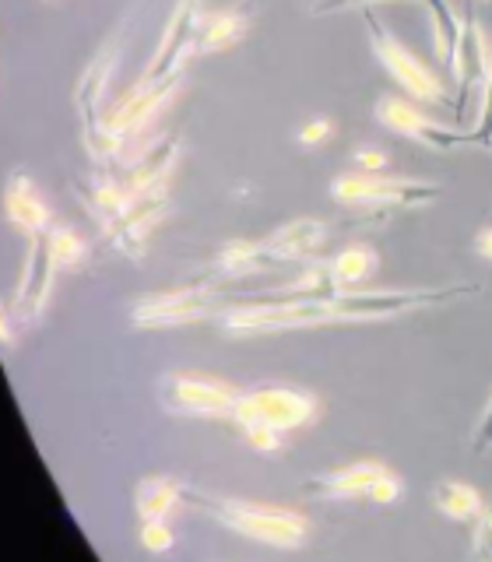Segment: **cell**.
<instances>
[{"label":"cell","instance_id":"30","mask_svg":"<svg viewBox=\"0 0 492 562\" xmlns=\"http://www.w3.org/2000/svg\"><path fill=\"white\" fill-rule=\"evenodd\" d=\"M474 246H479V254L485 257V260H492V228H485V233L474 239Z\"/></svg>","mask_w":492,"mask_h":562},{"label":"cell","instance_id":"1","mask_svg":"<svg viewBox=\"0 0 492 562\" xmlns=\"http://www.w3.org/2000/svg\"><path fill=\"white\" fill-rule=\"evenodd\" d=\"M479 285H426V289H398V292H366L338 289L321 299H292V303H239L225 313V334L233 338H257V334L303 330L327 324H359L383 321L415 310H439L454 299L474 295Z\"/></svg>","mask_w":492,"mask_h":562},{"label":"cell","instance_id":"25","mask_svg":"<svg viewBox=\"0 0 492 562\" xmlns=\"http://www.w3.org/2000/svg\"><path fill=\"white\" fill-rule=\"evenodd\" d=\"M474 552L492 555V506H485L482 517L474 520Z\"/></svg>","mask_w":492,"mask_h":562},{"label":"cell","instance_id":"14","mask_svg":"<svg viewBox=\"0 0 492 562\" xmlns=\"http://www.w3.org/2000/svg\"><path fill=\"white\" fill-rule=\"evenodd\" d=\"M60 263L53 260V250L46 236H35L29 239V260H25V274H22V285H18V316L29 324L35 321L43 310H46V299L53 292V281H57Z\"/></svg>","mask_w":492,"mask_h":562},{"label":"cell","instance_id":"20","mask_svg":"<svg viewBox=\"0 0 492 562\" xmlns=\"http://www.w3.org/2000/svg\"><path fill=\"white\" fill-rule=\"evenodd\" d=\"M377 263L380 260L373 254V246L351 243V246H345V250L327 263V268H331V278H334V285H338V289H359V285H366V281L377 274Z\"/></svg>","mask_w":492,"mask_h":562},{"label":"cell","instance_id":"9","mask_svg":"<svg viewBox=\"0 0 492 562\" xmlns=\"http://www.w3.org/2000/svg\"><path fill=\"white\" fill-rule=\"evenodd\" d=\"M377 120L383 123L387 131H394L401 137L415 140L422 148H433V151H454V148H465L474 145L471 131L465 127H447V123H436L418 105L404 102L398 95H380L377 99Z\"/></svg>","mask_w":492,"mask_h":562},{"label":"cell","instance_id":"8","mask_svg":"<svg viewBox=\"0 0 492 562\" xmlns=\"http://www.w3.org/2000/svg\"><path fill=\"white\" fill-rule=\"evenodd\" d=\"M474 0H465V18H461V43L454 53V75H457V102L454 110L461 120L479 116L485 78H489V46L482 25L474 22Z\"/></svg>","mask_w":492,"mask_h":562},{"label":"cell","instance_id":"13","mask_svg":"<svg viewBox=\"0 0 492 562\" xmlns=\"http://www.w3.org/2000/svg\"><path fill=\"white\" fill-rule=\"evenodd\" d=\"M324 243H327V228H324V222H316V218H295L289 225H281L268 239H260L264 271L281 268V263L310 260L313 254H321Z\"/></svg>","mask_w":492,"mask_h":562},{"label":"cell","instance_id":"3","mask_svg":"<svg viewBox=\"0 0 492 562\" xmlns=\"http://www.w3.org/2000/svg\"><path fill=\"white\" fill-rule=\"evenodd\" d=\"M316 418L313 394L292 391V386H257L250 394H239L233 422L250 439L254 450L275 453L281 447V436L310 426Z\"/></svg>","mask_w":492,"mask_h":562},{"label":"cell","instance_id":"19","mask_svg":"<svg viewBox=\"0 0 492 562\" xmlns=\"http://www.w3.org/2000/svg\"><path fill=\"white\" fill-rule=\"evenodd\" d=\"M433 503H436L439 514L457 520V524H474L485 509L479 488H471L468 482H454V479L433 485Z\"/></svg>","mask_w":492,"mask_h":562},{"label":"cell","instance_id":"11","mask_svg":"<svg viewBox=\"0 0 492 562\" xmlns=\"http://www.w3.org/2000/svg\"><path fill=\"white\" fill-rule=\"evenodd\" d=\"M166 408L176 415H193V418H233L239 391L228 383L208 380V376H183L176 373L163 386Z\"/></svg>","mask_w":492,"mask_h":562},{"label":"cell","instance_id":"4","mask_svg":"<svg viewBox=\"0 0 492 562\" xmlns=\"http://www.w3.org/2000/svg\"><path fill=\"white\" fill-rule=\"evenodd\" d=\"M236 299L228 295L225 281H190L183 289L145 295L131 313V324L141 330H166V327H183L215 316L222 310H233Z\"/></svg>","mask_w":492,"mask_h":562},{"label":"cell","instance_id":"15","mask_svg":"<svg viewBox=\"0 0 492 562\" xmlns=\"http://www.w3.org/2000/svg\"><path fill=\"white\" fill-rule=\"evenodd\" d=\"M4 211H8V222L18 228L22 236L35 239V236H46L49 233V207L40 198V190L32 187L29 176L14 172L11 183H8V198H4Z\"/></svg>","mask_w":492,"mask_h":562},{"label":"cell","instance_id":"24","mask_svg":"<svg viewBox=\"0 0 492 562\" xmlns=\"http://www.w3.org/2000/svg\"><path fill=\"white\" fill-rule=\"evenodd\" d=\"M137 541L145 552H169L172 549V527L169 520H141V531H137Z\"/></svg>","mask_w":492,"mask_h":562},{"label":"cell","instance_id":"7","mask_svg":"<svg viewBox=\"0 0 492 562\" xmlns=\"http://www.w3.org/2000/svg\"><path fill=\"white\" fill-rule=\"evenodd\" d=\"M303 492H310V496H324V499H373V503L387 506L401 496V479L380 461H359L342 471L316 474V479H310L303 485Z\"/></svg>","mask_w":492,"mask_h":562},{"label":"cell","instance_id":"10","mask_svg":"<svg viewBox=\"0 0 492 562\" xmlns=\"http://www.w3.org/2000/svg\"><path fill=\"white\" fill-rule=\"evenodd\" d=\"M180 81H183V70H176V75H163V78L148 75L141 85H134L110 113H105V131H110L116 140H127L131 134L145 131L148 123L163 113V105H169L176 99V92H180Z\"/></svg>","mask_w":492,"mask_h":562},{"label":"cell","instance_id":"28","mask_svg":"<svg viewBox=\"0 0 492 562\" xmlns=\"http://www.w3.org/2000/svg\"><path fill=\"white\" fill-rule=\"evenodd\" d=\"M356 166L362 172H380V169H387V155L377 151V148H359L356 151Z\"/></svg>","mask_w":492,"mask_h":562},{"label":"cell","instance_id":"21","mask_svg":"<svg viewBox=\"0 0 492 562\" xmlns=\"http://www.w3.org/2000/svg\"><path fill=\"white\" fill-rule=\"evenodd\" d=\"M422 4L429 8L433 14V32H436V53L444 60L454 64V53H457V43H461V22H457V14L450 11V0H422Z\"/></svg>","mask_w":492,"mask_h":562},{"label":"cell","instance_id":"22","mask_svg":"<svg viewBox=\"0 0 492 562\" xmlns=\"http://www.w3.org/2000/svg\"><path fill=\"white\" fill-rule=\"evenodd\" d=\"M46 243H49V250H53V260H57L60 268H78V263L85 260V254H88V246L78 236V228L67 225V222L49 225Z\"/></svg>","mask_w":492,"mask_h":562},{"label":"cell","instance_id":"5","mask_svg":"<svg viewBox=\"0 0 492 562\" xmlns=\"http://www.w3.org/2000/svg\"><path fill=\"white\" fill-rule=\"evenodd\" d=\"M334 201L345 207L359 211H412L433 204L444 187L439 183H422V180H398V176L383 172H345L331 183Z\"/></svg>","mask_w":492,"mask_h":562},{"label":"cell","instance_id":"12","mask_svg":"<svg viewBox=\"0 0 492 562\" xmlns=\"http://www.w3.org/2000/svg\"><path fill=\"white\" fill-rule=\"evenodd\" d=\"M110 67H113V57L110 53H102L96 57V64L85 70L81 78V88H78V105H81V116H85V145L92 151V158H113L120 140L105 131V116L99 113V99L105 92V81H110Z\"/></svg>","mask_w":492,"mask_h":562},{"label":"cell","instance_id":"27","mask_svg":"<svg viewBox=\"0 0 492 562\" xmlns=\"http://www.w3.org/2000/svg\"><path fill=\"white\" fill-rule=\"evenodd\" d=\"M471 447H474V453H482V450L492 447V397H489V408H485V415L479 422V432H474Z\"/></svg>","mask_w":492,"mask_h":562},{"label":"cell","instance_id":"17","mask_svg":"<svg viewBox=\"0 0 492 562\" xmlns=\"http://www.w3.org/2000/svg\"><path fill=\"white\" fill-rule=\"evenodd\" d=\"M250 22H246L243 11H215V14H204L198 35H193V46H190V57H208V53H222V49H233Z\"/></svg>","mask_w":492,"mask_h":562},{"label":"cell","instance_id":"18","mask_svg":"<svg viewBox=\"0 0 492 562\" xmlns=\"http://www.w3.org/2000/svg\"><path fill=\"white\" fill-rule=\"evenodd\" d=\"M183 492H187V485L176 479H163V474L145 479L134 492L137 517L141 520H169L172 509L183 503Z\"/></svg>","mask_w":492,"mask_h":562},{"label":"cell","instance_id":"23","mask_svg":"<svg viewBox=\"0 0 492 562\" xmlns=\"http://www.w3.org/2000/svg\"><path fill=\"white\" fill-rule=\"evenodd\" d=\"M471 140L482 148H492V46H489V78H485L479 116H474V127H471Z\"/></svg>","mask_w":492,"mask_h":562},{"label":"cell","instance_id":"6","mask_svg":"<svg viewBox=\"0 0 492 562\" xmlns=\"http://www.w3.org/2000/svg\"><path fill=\"white\" fill-rule=\"evenodd\" d=\"M366 11V29H369V40H373V49H377V57H380V64L387 67V75H391L404 92H409L412 99H418V102H426V105H454L457 102V95L450 92V88L439 81L433 70L422 64L415 53L409 49V46H401L391 32L383 29V22L380 18L369 11V8H362Z\"/></svg>","mask_w":492,"mask_h":562},{"label":"cell","instance_id":"2","mask_svg":"<svg viewBox=\"0 0 492 562\" xmlns=\"http://www.w3.org/2000/svg\"><path fill=\"white\" fill-rule=\"evenodd\" d=\"M183 503H193L201 514L215 517L219 524L233 527L236 535L254 538L275 549H299L310 538V520L289 506H271V503H243V499H219L208 492L190 488L183 492Z\"/></svg>","mask_w":492,"mask_h":562},{"label":"cell","instance_id":"26","mask_svg":"<svg viewBox=\"0 0 492 562\" xmlns=\"http://www.w3.org/2000/svg\"><path fill=\"white\" fill-rule=\"evenodd\" d=\"M331 131H334V123L331 120H313V123H306L303 131H299V145H324V140L331 137Z\"/></svg>","mask_w":492,"mask_h":562},{"label":"cell","instance_id":"29","mask_svg":"<svg viewBox=\"0 0 492 562\" xmlns=\"http://www.w3.org/2000/svg\"><path fill=\"white\" fill-rule=\"evenodd\" d=\"M373 0H316L310 8V14H334V11H345V8H366Z\"/></svg>","mask_w":492,"mask_h":562},{"label":"cell","instance_id":"16","mask_svg":"<svg viewBox=\"0 0 492 562\" xmlns=\"http://www.w3.org/2000/svg\"><path fill=\"white\" fill-rule=\"evenodd\" d=\"M176 158H180V134H166L152 140V145L141 151L131 169H127V190H148V187H163L172 180Z\"/></svg>","mask_w":492,"mask_h":562}]
</instances>
